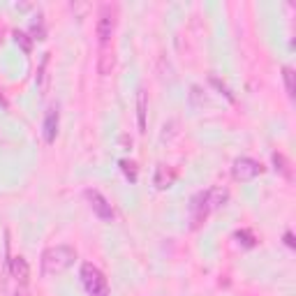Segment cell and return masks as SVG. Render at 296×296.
<instances>
[{"label":"cell","mask_w":296,"mask_h":296,"mask_svg":"<svg viewBox=\"0 0 296 296\" xmlns=\"http://www.w3.org/2000/svg\"><path fill=\"white\" fill-rule=\"evenodd\" d=\"M76 250L70 246H53L42 252V273L44 276H61L74 264Z\"/></svg>","instance_id":"obj_1"},{"label":"cell","mask_w":296,"mask_h":296,"mask_svg":"<svg viewBox=\"0 0 296 296\" xmlns=\"http://www.w3.org/2000/svg\"><path fill=\"white\" fill-rule=\"evenodd\" d=\"M81 282H84V289L88 291L91 296H102L109 291V285H106V278L104 273L97 268L95 264H91V261H84L81 264Z\"/></svg>","instance_id":"obj_2"},{"label":"cell","mask_w":296,"mask_h":296,"mask_svg":"<svg viewBox=\"0 0 296 296\" xmlns=\"http://www.w3.org/2000/svg\"><path fill=\"white\" fill-rule=\"evenodd\" d=\"M261 174H264L261 162L252 160V157H236L234 167H231V176H234V181H238V183H250Z\"/></svg>","instance_id":"obj_3"},{"label":"cell","mask_w":296,"mask_h":296,"mask_svg":"<svg viewBox=\"0 0 296 296\" xmlns=\"http://www.w3.org/2000/svg\"><path fill=\"white\" fill-rule=\"evenodd\" d=\"M208 213H211L208 197H206V190H201L190 199V227L192 229H199V227L206 222Z\"/></svg>","instance_id":"obj_4"},{"label":"cell","mask_w":296,"mask_h":296,"mask_svg":"<svg viewBox=\"0 0 296 296\" xmlns=\"http://www.w3.org/2000/svg\"><path fill=\"white\" fill-rule=\"evenodd\" d=\"M84 197L88 199V204H91L93 213H95V216L100 218L102 222H111V220H114V211H111V204L104 199V197H102V192H97V190H86Z\"/></svg>","instance_id":"obj_5"},{"label":"cell","mask_w":296,"mask_h":296,"mask_svg":"<svg viewBox=\"0 0 296 296\" xmlns=\"http://www.w3.org/2000/svg\"><path fill=\"white\" fill-rule=\"evenodd\" d=\"M58 123H61V114H58V106H49L44 116V141L46 144H53L56 137H58Z\"/></svg>","instance_id":"obj_6"},{"label":"cell","mask_w":296,"mask_h":296,"mask_svg":"<svg viewBox=\"0 0 296 296\" xmlns=\"http://www.w3.org/2000/svg\"><path fill=\"white\" fill-rule=\"evenodd\" d=\"M114 31H116V19H114V14H109V10H104L100 16V21H97V40H100L102 46L109 44Z\"/></svg>","instance_id":"obj_7"},{"label":"cell","mask_w":296,"mask_h":296,"mask_svg":"<svg viewBox=\"0 0 296 296\" xmlns=\"http://www.w3.org/2000/svg\"><path fill=\"white\" fill-rule=\"evenodd\" d=\"M174 181H176V171L167 165H157L155 178H153V183H155L157 190H169V187L174 185Z\"/></svg>","instance_id":"obj_8"},{"label":"cell","mask_w":296,"mask_h":296,"mask_svg":"<svg viewBox=\"0 0 296 296\" xmlns=\"http://www.w3.org/2000/svg\"><path fill=\"white\" fill-rule=\"evenodd\" d=\"M12 276L16 278V282L21 287L28 285V280H31V266H28V261L23 257H14L12 259Z\"/></svg>","instance_id":"obj_9"},{"label":"cell","mask_w":296,"mask_h":296,"mask_svg":"<svg viewBox=\"0 0 296 296\" xmlns=\"http://www.w3.org/2000/svg\"><path fill=\"white\" fill-rule=\"evenodd\" d=\"M206 197H208L211 211H218V208H222V206L227 204V199H229V190H227V187H211V190H206Z\"/></svg>","instance_id":"obj_10"},{"label":"cell","mask_w":296,"mask_h":296,"mask_svg":"<svg viewBox=\"0 0 296 296\" xmlns=\"http://www.w3.org/2000/svg\"><path fill=\"white\" fill-rule=\"evenodd\" d=\"M146 111H148L146 91L139 88V91H137V123H139V132H146Z\"/></svg>","instance_id":"obj_11"},{"label":"cell","mask_w":296,"mask_h":296,"mask_svg":"<svg viewBox=\"0 0 296 296\" xmlns=\"http://www.w3.org/2000/svg\"><path fill=\"white\" fill-rule=\"evenodd\" d=\"M234 241L238 243L241 248H248V250L257 246V238H255V234H252L250 229H236L234 231Z\"/></svg>","instance_id":"obj_12"},{"label":"cell","mask_w":296,"mask_h":296,"mask_svg":"<svg viewBox=\"0 0 296 296\" xmlns=\"http://www.w3.org/2000/svg\"><path fill=\"white\" fill-rule=\"evenodd\" d=\"M273 160V167H276V171H280L285 178H291V171H289V162H287V157L282 155V153H273L271 155Z\"/></svg>","instance_id":"obj_13"},{"label":"cell","mask_w":296,"mask_h":296,"mask_svg":"<svg viewBox=\"0 0 296 296\" xmlns=\"http://www.w3.org/2000/svg\"><path fill=\"white\" fill-rule=\"evenodd\" d=\"M294 70L291 67H282V79H285V86H287V95L294 100L296 97V81H294Z\"/></svg>","instance_id":"obj_14"},{"label":"cell","mask_w":296,"mask_h":296,"mask_svg":"<svg viewBox=\"0 0 296 296\" xmlns=\"http://www.w3.org/2000/svg\"><path fill=\"white\" fill-rule=\"evenodd\" d=\"M14 42L23 49V53H31L33 51V37L28 33H21V31H14Z\"/></svg>","instance_id":"obj_15"},{"label":"cell","mask_w":296,"mask_h":296,"mask_svg":"<svg viewBox=\"0 0 296 296\" xmlns=\"http://www.w3.org/2000/svg\"><path fill=\"white\" fill-rule=\"evenodd\" d=\"M118 165H121V171L125 174L127 181L137 183V165H134V162H132V160H121Z\"/></svg>","instance_id":"obj_16"},{"label":"cell","mask_w":296,"mask_h":296,"mask_svg":"<svg viewBox=\"0 0 296 296\" xmlns=\"http://www.w3.org/2000/svg\"><path fill=\"white\" fill-rule=\"evenodd\" d=\"M31 37H33V40H44V37H46L42 16H37V21H33V23H31Z\"/></svg>","instance_id":"obj_17"},{"label":"cell","mask_w":296,"mask_h":296,"mask_svg":"<svg viewBox=\"0 0 296 296\" xmlns=\"http://www.w3.org/2000/svg\"><path fill=\"white\" fill-rule=\"evenodd\" d=\"M208 81H211V84H213V86H216V88H218V91H220V93H222V95H225V97H227V100H229V102H234V95H231V91H229V88H227V86H225V84H222V81H220V79H218V76H216V74H211V76H208Z\"/></svg>","instance_id":"obj_18"},{"label":"cell","mask_w":296,"mask_h":296,"mask_svg":"<svg viewBox=\"0 0 296 296\" xmlns=\"http://www.w3.org/2000/svg\"><path fill=\"white\" fill-rule=\"evenodd\" d=\"M114 67V53H102L100 58V74H109V70Z\"/></svg>","instance_id":"obj_19"},{"label":"cell","mask_w":296,"mask_h":296,"mask_svg":"<svg viewBox=\"0 0 296 296\" xmlns=\"http://www.w3.org/2000/svg\"><path fill=\"white\" fill-rule=\"evenodd\" d=\"M285 246L291 248V250L296 248V241H294V234H291V231H285Z\"/></svg>","instance_id":"obj_20"},{"label":"cell","mask_w":296,"mask_h":296,"mask_svg":"<svg viewBox=\"0 0 296 296\" xmlns=\"http://www.w3.org/2000/svg\"><path fill=\"white\" fill-rule=\"evenodd\" d=\"M14 296H25V291H23V289H19V291H16Z\"/></svg>","instance_id":"obj_21"},{"label":"cell","mask_w":296,"mask_h":296,"mask_svg":"<svg viewBox=\"0 0 296 296\" xmlns=\"http://www.w3.org/2000/svg\"><path fill=\"white\" fill-rule=\"evenodd\" d=\"M102 296H109V291H106V294H102Z\"/></svg>","instance_id":"obj_22"}]
</instances>
